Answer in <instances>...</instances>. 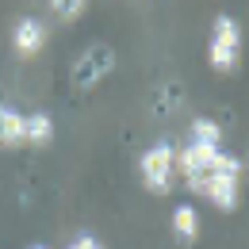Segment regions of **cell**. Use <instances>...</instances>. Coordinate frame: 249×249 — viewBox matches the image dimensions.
I'll use <instances>...</instances> for the list:
<instances>
[{"label":"cell","mask_w":249,"mask_h":249,"mask_svg":"<svg viewBox=\"0 0 249 249\" xmlns=\"http://www.w3.org/2000/svg\"><path fill=\"white\" fill-rule=\"evenodd\" d=\"M23 142H27V146H50V142H54V115H50V111L23 115Z\"/></svg>","instance_id":"52a82bcc"},{"label":"cell","mask_w":249,"mask_h":249,"mask_svg":"<svg viewBox=\"0 0 249 249\" xmlns=\"http://www.w3.org/2000/svg\"><path fill=\"white\" fill-rule=\"evenodd\" d=\"M246 169H249V157H246Z\"/></svg>","instance_id":"5bb4252c"},{"label":"cell","mask_w":249,"mask_h":249,"mask_svg":"<svg viewBox=\"0 0 249 249\" xmlns=\"http://www.w3.org/2000/svg\"><path fill=\"white\" fill-rule=\"evenodd\" d=\"M50 8H54V16H58V19H65V23L81 19V12H89V4H85V0H65V4H58V0H54Z\"/></svg>","instance_id":"8fae6325"},{"label":"cell","mask_w":249,"mask_h":249,"mask_svg":"<svg viewBox=\"0 0 249 249\" xmlns=\"http://www.w3.org/2000/svg\"><path fill=\"white\" fill-rule=\"evenodd\" d=\"M215 157H218V150L188 142V146H180V150H177V177H184V184L199 196V188H203V180H207V173H211Z\"/></svg>","instance_id":"5b68a950"},{"label":"cell","mask_w":249,"mask_h":249,"mask_svg":"<svg viewBox=\"0 0 249 249\" xmlns=\"http://www.w3.org/2000/svg\"><path fill=\"white\" fill-rule=\"evenodd\" d=\"M138 173H142V188L150 196H169L177 184V146L173 142L150 146L138 161Z\"/></svg>","instance_id":"7a4b0ae2"},{"label":"cell","mask_w":249,"mask_h":249,"mask_svg":"<svg viewBox=\"0 0 249 249\" xmlns=\"http://www.w3.org/2000/svg\"><path fill=\"white\" fill-rule=\"evenodd\" d=\"M31 249H50V246H31Z\"/></svg>","instance_id":"4fadbf2b"},{"label":"cell","mask_w":249,"mask_h":249,"mask_svg":"<svg viewBox=\"0 0 249 249\" xmlns=\"http://www.w3.org/2000/svg\"><path fill=\"white\" fill-rule=\"evenodd\" d=\"M173 234H177V242H184V246H192V242L199 238V211H196L192 203H180V207L173 211Z\"/></svg>","instance_id":"9c48e42d"},{"label":"cell","mask_w":249,"mask_h":249,"mask_svg":"<svg viewBox=\"0 0 249 249\" xmlns=\"http://www.w3.org/2000/svg\"><path fill=\"white\" fill-rule=\"evenodd\" d=\"M242 58V23L234 16H215L211 23V42H207V62L218 73H234Z\"/></svg>","instance_id":"3957f363"},{"label":"cell","mask_w":249,"mask_h":249,"mask_svg":"<svg viewBox=\"0 0 249 249\" xmlns=\"http://www.w3.org/2000/svg\"><path fill=\"white\" fill-rule=\"evenodd\" d=\"M192 142H196V146H211V150H218V142H222L218 123H215V119H207V115L192 119Z\"/></svg>","instance_id":"30bf717a"},{"label":"cell","mask_w":249,"mask_h":249,"mask_svg":"<svg viewBox=\"0 0 249 249\" xmlns=\"http://www.w3.org/2000/svg\"><path fill=\"white\" fill-rule=\"evenodd\" d=\"M12 46H16L19 58H35V54L46 46V23L35 19V16H23V19L16 23V31H12Z\"/></svg>","instance_id":"8992f818"},{"label":"cell","mask_w":249,"mask_h":249,"mask_svg":"<svg viewBox=\"0 0 249 249\" xmlns=\"http://www.w3.org/2000/svg\"><path fill=\"white\" fill-rule=\"evenodd\" d=\"M242 173H246L242 157L222 154V150H218L215 165H211L207 180H203V188H199V196H203L211 207H218V211H234L238 199H242V196H238V180H242Z\"/></svg>","instance_id":"6da1fadb"},{"label":"cell","mask_w":249,"mask_h":249,"mask_svg":"<svg viewBox=\"0 0 249 249\" xmlns=\"http://www.w3.org/2000/svg\"><path fill=\"white\" fill-rule=\"evenodd\" d=\"M69 249H104V246L96 242L92 234H81V238H73V246H69Z\"/></svg>","instance_id":"7c38bea8"},{"label":"cell","mask_w":249,"mask_h":249,"mask_svg":"<svg viewBox=\"0 0 249 249\" xmlns=\"http://www.w3.org/2000/svg\"><path fill=\"white\" fill-rule=\"evenodd\" d=\"M0 146L4 150H16L23 146V115L8 104H0Z\"/></svg>","instance_id":"ba28073f"},{"label":"cell","mask_w":249,"mask_h":249,"mask_svg":"<svg viewBox=\"0 0 249 249\" xmlns=\"http://www.w3.org/2000/svg\"><path fill=\"white\" fill-rule=\"evenodd\" d=\"M111 69H115V50H111L107 42H92V46L77 58V65H73V89L89 92V89H96Z\"/></svg>","instance_id":"277c9868"}]
</instances>
